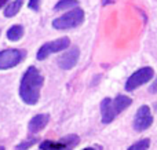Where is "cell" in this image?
<instances>
[{
  "label": "cell",
  "mask_w": 157,
  "mask_h": 150,
  "mask_svg": "<svg viewBox=\"0 0 157 150\" xmlns=\"http://www.w3.org/2000/svg\"><path fill=\"white\" fill-rule=\"evenodd\" d=\"M44 79L39 69L35 66L28 68L24 77L21 80V87H19V95L21 99L28 105H36L40 98V90L43 87Z\"/></svg>",
  "instance_id": "obj_1"
},
{
  "label": "cell",
  "mask_w": 157,
  "mask_h": 150,
  "mask_svg": "<svg viewBox=\"0 0 157 150\" xmlns=\"http://www.w3.org/2000/svg\"><path fill=\"white\" fill-rule=\"evenodd\" d=\"M84 21V11L81 8H75V10L66 13L65 15H61L59 18L52 21V26L55 29H71V28H76Z\"/></svg>",
  "instance_id": "obj_2"
},
{
  "label": "cell",
  "mask_w": 157,
  "mask_h": 150,
  "mask_svg": "<svg viewBox=\"0 0 157 150\" xmlns=\"http://www.w3.org/2000/svg\"><path fill=\"white\" fill-rule=\"evenodd\" d=\"M155 76V70L149 66H145V68H141L132 73L130 77H128L127 83H125V90L127 91H134L135 88L141 87V85L149 83L150 80Z\"/></svg>",
  "instance_id": "obj_3"
},
{
  "label": "cell",
  "mask_w": 157,
  "mask_h": 150,
  "mask_svg": "<svg viewBox=\"0 0 157 150\" xmlns=\"http://www.w3.org/2000/svg\"><path fill=\"white\" fill-rule=\"evenodd\" d=\"M71 46V40L68 37H61V39H57L54 41H50V43H46L39 48L37 54H36V58L39 61H43L46 59L47 57H50L51 54L54 52H59L65 48H69Z\"/></svg>",
  "instance_id": "obj_4"
},
{
  "label": "cell",
  "mask_w": 157,
  "mask_h": 150,
  "mask_svg": "<svg viewBox=\"0 0 157 150\" xmlns=\"http://www.w3.org/2000/svg\"><path fill=\"white\" fill-rule=\"evenodd\" d=\"M78 143L77 135H66L59 142H52V141H44L41 142V150H72Z\"/></svg>",
  "instance_id": "obj_5"
},
{
  "label": "cell",
  "mask_w": 157,
  "mask_h": 150,
  "mask_svg": "<svg viewBox=\"0 0 157 150\" xmlns=\"http://www.w3.org/2000/svg\"><path fill=\"white\" fill-rule=\"evenodd\" d=\"M153 124V114L150 112L149 106L144 105L138 109L135 117H134V129L138 132L146 131L150 126Z\"/></svg>",
  "instance_id": "obj_6"
},
{
  "label": "cell",
  "mask_w": 157,
  "mask_h": 150,
  "mask_svg": "<svg viewBox=\"0 0 157 150\" xmlns=\"http://www.w3.org/2000/svg\"><path fill=\"white\" fill-rule=\"evenodd\" d=\"M24 58V52L19 50H4L0 51V70L17 66Z\"/></svg>",
  "instance_id": "obj_7"
},
{
  "label": "cell",
  "mask_w": 157,
  "mask_h": 150,
  "mask_svg": "<svg viewBox=\"0 0 157 150\" xmlns=\"http://www.w3.org/2000/svg\"><path fill=\"white\" fill-rule=\"evenodd\" d=\"M78 58H80V50H78V47H72L65 54L61 55V58H58V66L62 70H69V69L76 66V63L78 62Z\"/></svg>",
  "instance_id": "obj_8"
},
{
  "label": "cell",
  "mask_w": 157,
  "mask_h": 150,
  "mask_svg": "<svg viewBox=\"0 0 157 150\" xmlns=\"http://www.w3.org/2000/svg\"><path fill=\"white\" fill-rule=\"evenodd\" d=\"M101 116H102L103 124H109L114 120V117L117 116V112L114 109L113 99L110 98L102 99V102H101Z\"/></svg>",
  "instance_id": "obj_9"
},
{
  "label": "cell",
  "mask_w": 157,
  "mask_h": 150,
  "mask_svg": "<svg viewBox=\"0 0 157 150\" xmlns=\"http://www.w3.org/2000/svg\"><path fill=\"white\" fill-rule=\"evenodd\" d=\"M50 120V116L46 114V113H40V114H36L35 117L32 118V120L29 121V131L33 132V134H36V132L41 131V129L44 128V127L47 126V123H48Z\"/></svg>",
  "instance_id": "obj_10"
},
{
  "label": "cell",
  "mask_w": 157,
  "mask_h": 150,
  "mask_svg": "<svg viewBox=\"0 0 157 150\" xmlns=\"http://www.w3.org/2000/svg\"><path fill=\"white\" fill-rule=\"evenodd\" d=\"M131 103H132V99L125 95H119L113 99V105H114V109H116L117 114H120L123 110H125Z\"/></svg>",
  "instance_id": "obj_11"
},
{
  "label": "cell",
  "mask_w": 157,
  "mask_h": 150,
  "mask_svg": "<svg viewBox=\"0 0 157 150\" xmlns=\"http://www.w3.org/2000/svg\"><path fill=\"white\" fill-rule=\"evenodd\" d=\"M24 36V28L21 25H14L7 30V37L11 41H18Z\"/></svg>",
  "instance_id": "obj_12"
},
{
  "label": "cell",
  "mask_w": 157,
  "mask_h": 150,
  "mask_svg": "<svg viewBox=\"0 0 157 150\" xmlns=\"http://www.w3.org/2000/svg\"><path fill=\"white\" fill-rule=\"evenodd\" d=\"M22 3H24V0H14L13 3H10L4 10V15L7 17V18H11V17L17 15V13H18L22 7Z\"/></svg>",
  "instance_id": "obj_13"
},
{
  "label": "cell",
  "mask_w": 157,
  "mask_h": 150,
  "mask_svg": "<svg viewBox=\"0 0 157 150\" xmlns=\"http://www.w3.org/2000/svg\"><path fill=\"white\" fill-rule=\"evenodd\" d=\"M149 146H150V141L147 138H145V139H141L138 142H135L134 145H131L127 150H147Z\"/></svg>",
  "instance_id": "obj_14"
},
{
  "label": "cell",
  "mask_w": 157,
  "mask_h": 150,
  "mask_svg": "<svg viewBox=\"0 0 157 150\" xmlns=\"http://www.w3.org/2000/svg\"><path fill=\"white\" fill-rule=\"evenodd\" d=\"M78 4L77 0H61V2L57 3L55 6V10H65V8H72V7H76Z\"/></svg>",
  "instance_id": "obj_15"
},
{
  "label": "cell",
  "mask_w": 157,
  "mask_h": 150,
  "mask_svg": "<svg viewBox=\"0 0 157 150\" xmlns=\"http://www.w3.org/2000/svg\"><path fill=\"white\" fill-rule=\"evenodd\" d=\"M33 143H36V139H29V141H25L24 143H21V145L17 146V150H26L29 149L30 146L33 145Z\"/></svg>",
  "instance_id": "obj_16"
},
{
  "label": "cell",
  "mask_w": 157,
  "mask_h": 150,
  "mask_svg": "<svg viewBox=\"0 0 157 150\" xmlns=\"http://www.w3.org/2000/svg\"><path fill=\"white\" fill-rule=\"evenodd\" d=\"M39 4H40V0H29V8L35 11H39Z\"/></svg>",
  "instance_id": "obj_17"
},
{
  "label": "cell",
  "mask_w": 157,
  "mask_h": 150,
  "mask_svg": "<svg viewBox=\"0 0 157 150\" xmlns=\"http://www.w3.org/2000/svg\"><path fill=\"white\" fill-rule=\"evenodd\" d=\"M152 91H153V94H155L156 91H157V79H156V81H155V85L152 87Z\"/></svg>",
  "instance_id": "obj_18"
},
{
  "label": "cell",
  "mask_w": 157,
  "mask_h": 150,
  "mask_svg": "<svg viewBox=\"0 0 157 150\" xmlns=\"http://www.w3.org/2000/svg\"><path fill=\"white\" fill-rule=\"evenodd\" d=\"M7 2H8V0H0V7H2L3 4H6V3H7Z\"/></svg>",
  "instance_id": "obj_19"
},
{
  "label": "cell",
  "mask_w": 157,
  "mask_h": 150,
  "mask_svg": "<svg viewBox=\"0 0 157 150\" xmlns=\"http://www.w3.org/2000/svg\"><path fill=\"white\" fill-rule=\"evenodd\" d=\"M83 150H95L94 148H86V149H83Z\"/></svg>",
  "instance_id": "obj_20"
},
{
  "label": "cell",
  "mask_w": 157,
  "mask_h": 150,
  "mask_svg": "<svg viewBox=\"0 0 157 150\" xmlns=\"http://www.w3.org/2000/svg\"><path fill=\"white\" fill-rule=\"evenodd\" d=\"M0 150H4V148H3V146H0Z\"/></svg>",
  "instance_id": "obj_21"
}]
</instances>
